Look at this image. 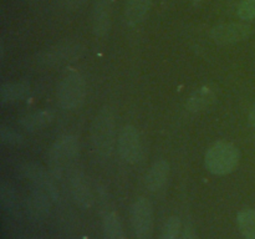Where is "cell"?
<instances>
[{
	"label": "cell",
	"instance_id": "30bf717a",
	"mask_svg": "<svg viewBox=\"0 0 255 239\" xmlns=\"http://www.w3.org/2000/svg\"><path fill=\"white\" fill-rule=\"evenodd\" d=\"M70 184H71L72 197H74V201L76 202L77 206L84 209L90 208L92 206V202H94V197H92L86 177L81 172H76L71 176Z\"/></svg>",
	"mask_w": 255,
	"mask_h": 239
},
{
	"label": "cell",
	"instance_id": "ffe728a7",
	"mask_svg": "<svg viewBox=\"0 0 255 239\" xmlns=\"http://www.w3.org/2000/svg\"><path fill=\"white\" fill-rule=\"evenodd\" d=\"M238 227L246 239H255V209H243L239 212Z\"/></svg>",
	"mask_w": 255,
	"mask_h": 239
},
{
	"label": "cell",
	"instance_id": "6da1fadb",
	"mask_svg": "<svg viewBox=\"0 0 255 239\" xmlns=\"http://www.w3.org/2000/svg\"><path fill=\"white\" fill-rule=\"evenodd\" d=\"M115 129L116 122L114 111L109 107H104L96 115L91 126L92 144L101 156L107 157L111 154L115 144Z\"/></svg>",
	"mask_w": 255,
	"mask_h": 239
},
{
	"label": "cell",
	"instance_id": "7c38bea8",
	"mask_svg": "<svg viewBox=\"0 0 255 239\" xmlns=\"http://www.w3.org/2000/svg\"><path fill=\"white\" fill-rule=\"evenodd\" d=\"M169 174V164L164 159L154 162L146 174V187L151 192L159 191L166 184Z\"/></svg>",
	"mask_w": 255,
	"mask_h": 239
},
{
	"label": "cell",
	"instance_id": "4fadbf2b",
	"mask_svg": "<svg viewBox=\"0 0 255 239\" xmlns=\"http://www.w3.org/2000/svg\"><path fill=\"white\" fill-rule=\"evenodd\" d=\"M52 153L56 154L59 158H61L65 163L74 161L79 154V143L74 136H61L56 139L52 147L50 148Z\"/></svg>",
	"mask_w": 255,
	"mask_h": 239
},
{
	"label": "cell",
	"instance_id": "484cf974",
	"mask_svg": "<svg viewBox=\"0 0 255 239\" xmlns=\"http://www.w3.org/2000/svg\"><path fill=\"white\" fill-rule=\"evenodd\" d=\"M249 124H251L252 127H255V105L253 106V109H252L251 114H249Z\"/></svg>",
	"mask_w": 255,
	"mask_h": 239
},
{
	"label": "cell",
	"instance_id": "603a6c76",
	"mask_svg": "<svg viewBox=\"0 0 255 239\" xmlns=\"http://www.w3.org/2000/svg\"><path fill=\"white\" fill-rule=\"evenodd\" d=\"M238 15L243 20L255 19V0H243L238 6Z\"/></svg>",
	"mask_w": 255,
	"mask_h": 239
},
{
	"label": "cell",
	"instance_id": "3957f363",
	"mask_svg": "<svg viewBox=\"0 0 255 239\" xmlns=\"http://www.w3.org/2000/svg\"><path fill=\"white\" fill-rule=\"evenodd\" d=\"M86 82L82 75L72 72L62 79L59 86V102L64 109L74 110L84 102Z\"/></svg>",
	"mask_w": 255,
	"mask_h": 239
},
{
	"label": "cell",
	"instance_id": "5bb4252c",
	"mask_svg": "<svg viewBox=\"0 0 255 239\" xmlns=\"http://www.w3.org/2000/svg\"><path fill=\"white\" fill-rule=\"evenodd\" d=\"M216 102V95L209 87H201L187 100V110L191 112H199L209 109Z\"/></svg>",
	"mask_w": 255,
	"mask_h": 239
},
{
	"label": "cell",
	"instance_id": "cb8c5ba5",
	"mask_svg": "<svg viewBox=\"0 0 255 239\" xmlns=\"http://www.w3.org/2000/svg\"><path fill=\"white\" fill-rule=\"evenodd\" d=\"M62 1L67 9H77V7H81L87 0H62Z\"/></svg>",
	"mask_w": 255,
	"mask_h": 239
},
{
	"label": "cell",
	"instance_id": "277c9868",
	"mask_svg": "<svg viewBox=\"0 0 255 239\" xmlns=\"http://www.w3.org/2000/svg\"><path fill=\"white\" fill-rule=\"evenodd\" d=\"M84 46L77 42H62L37 55V62L44 66H56L76 61L84 54Z\"/></svg>",
	"mask_w": 255,
	"mask_h": 239
},
{
	"label": "cell",
	"instance_id": "9a60e30c",
	"mask_svg": "<svg viewBox=\"0 0 255 239\" xmlns=\"http://www.w3.org/2000/svg\"><path fill=\"white\" fill-rule=\"evenodd\" d=\"M152 0H127L125 7V19L131 26L139 24L148 12Z\"/></svg>",
	"mask_w": 255,
	"mask_h": 239
},
{
	"label": "cell",
	"instance_id": "e0dca14e",
	"mask_svg": "<svg viewBox=\"0 0 255 239\" xmlns=\"http://www.w3.org/2000/svg\"><path fill=\"white\" fill-rule=\"evenodd\" d=\"M52 120H54V114L47 110H42V111L25 115L19 120V123L27 131H37V129L44 128L47 124L51 123Z\"/></svg>",
	"mask_w": 255,
	"mask_h": 239
},
{
	"label": "cell",
	"instance_id": "ba28073f",
	"mask_svg": "<svg viewBox=\"0 0 255 239\" xmlns=\"http://www.w3.org/2000/svg\"><path fill=\"white\" fill-rule=\"evenodd\" d=\"M119 152L124 161L127 163H134L138 159L141 152L139 136L136 127L127 124L122 128L119 137Z\"/></svg>",
	"mask_w": 255,
	"mask_h": 239
},
{
	"label": "cell",
	"instance_id": "ac0fdd59",
	"mask_svg": "<svg viewBox=\"0 0 255 239\" xmlns=\"http://www.w3.org/2000/svg\"><path fill=\"white\" fill-rule=\"evenodd\" d=\"M0 203H1L2 209L9 214L17 213V196L14 187L6 181L0 182Z\"/></svg>",
	"mask_w": 255,
	"mask_h": 239
},
{
	"label": "cell",
	"instance_id": "8992f818",
	"mask_svg": "<svg viewBox=\"0 0 255 239\" xmlns=\"http://www.w3.org/2000/svg\"><path fill=\"white\" fill-rule=\"evenodd\" d=\"M212 39L221 45H231L244 41L252 35V27L244 22H229L217 25L212 29Z\"/></svg>",
	"mask_w": 255,
	"mask_h": 239
},
{
	"label": "cell",
	"instance_id": "d4e9b609",
	"mask_svg": "<svg viewBox=\"0 0 255 239\" xmlns=\"http://www.w3.org/2000/svg\"><path fill=\"white\" fill-rule=\"evenodd\" d=\"M181 239H197L196 232L193 231V228H192V227L187 226L186 228H184L183 233H182Z\"/></svg>",
	"mask_w": 255,
	"mask_h": 239
},
{
	"label": "cell",
	"instance_id": "44dd1931",
	"mask_svg": "<svg viewBox=\"0 0 255 239\" xmlns=\"http://www.w3.org/2000/svg\"><path fill=\"white\" fill-rule=\"evenodd\" d=\"M179 229H181V221L178 217H171L164 223L159 239H177L179 236Z\"/></svg>",
	"mask_w": 255,
	"mask_h": 239
},
{
	"label": "cell",
	"instance_id": "7402d4cb",
	"mask_svg": "<svg viewBox=\"0 0 255 239\" xmlns=\"http://www.w3.org/2000/svg\"><path fill=\"white\" fill-rule=\"evenodd\" d=\"M0 138L4 143L7 144H20L22 143L24 138L19 132H16L12 128H7V127H1L0 129Z\"/></svg>",
	"mask_w": 255,
	"mask_h": 239
},
{
	"label": "cell",
	"instance_id": "52a82bcc",
	"mask_svg": "<svg viewBox=\"0 0 255 239\" xmlns=\"http://www.w3.org/2000/svg\"><path fill=\"white\" fill-rule=\"evenodd\" d=\"M21 172L24 177H26L27 179H30L34 183L35 188L44 192L46 196L50 197L51 201H56L59 194H57L56 187H55L54 182L50 177V172H47L46 169L42 168L39 164L32 163V162L25 163L21 167Z\"/></svg>",
	"mask_w": 255,
	"mask_h": 239
},
{
	"label": "cell",
	"instance_id": "9c48e42d",
	"mask_svg": "<svg viewBox=\"0 0 255 239\" xmlns=\"http://www.w3.org/2000/svg\"><path fill=\"white\" fill-rule=\"evenodd\" d=\"M111 0H95L92 10V31L96 36H105L111 27Z\"/></svg>",
	"mask_w": 255,
	"mask_h": 239
},
{
	"label": "cell",
	"instance_id": "5b68a950",
	"mask_svg": "<svg viewBox=\"0 0 255 239\" xmlns=\"http://www.w3.org/2000/svg\"><path fill=\"white\" fill-rule=\"evenodd\" d=\"M132 227L137 239L151 238L153 231V208L148 199L138 198L132 206Z\"/></svg>",
	"mask_w": 255,
	"mask_h": 239
},
{
	"label": "cell",
	"instance_id": "2e32d148",
	"mask_svg": "<svg viewBox=\"0 0 255 239\" xmlns=\"http://www.w3.org/2000/svg\"><path fill=\"white\" fill-rule=\"evenodd\" d=\"M29 91V85L24 82H7L0 86V100L2 104H11L25 99Z\"/></svg>",
	"mask_w": 255,
	"mask_h": 239
},
{
	"label": "cell",
	"instance_id": "7a4b0ae2",
	"mask_svg": "<svg viewBox=\"0 0 255 239\" xmlns=\"http://www.w3.org/2000/svg\"><path fill=\"white\" fill-rule=\"evenodd\" d=\"M206 167L211 173L217 176L228 174L239 162V151L234 144L218 142L208 149L206 154Z\"/></svg>",
	"mask_w": 255,
	"mask_h": 239
},
{
	"label": "cell",
	"instance_id": "8fae6325",
	"mask_svg": "<svg viewBox=\"0 0 255 239\" xmlns=\"http://www.w3.org/2000/svg\"><path fill=\"white\" fill-rule=\"evenodd\" d=\"M50 197L35 188L26 198V211L35 221H44L50 214Z\"/></svg>",
	"mask_w": 255,
	"mask_h": 239
},
{
	"label": "cell",
	"instance_id": "d6986e66",
	"mask_svg": "<svg viewBox=\"0 0 255 239\" xmlns=\"http://www.w3.org/2000/svg\"><path fill=\"white\" fill-rule=\"evenodd\" d=\"M104 234L106 239H126L119 216L115 212H110L105 216Z\"/></svg>",
	"mask_w": 255,
	"mask_h": 239
}]
</instances>
